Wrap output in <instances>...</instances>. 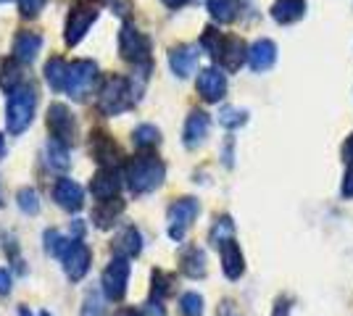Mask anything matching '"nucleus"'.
Here are the masks:
<instances>
[{"instance_id": "nucleus-26", "label": "nucleus", "mask_w": 353, "mask_h": 316, "mask_svg": "<svg viewBox=\"0 0 353 316\" xmlns=\"http://www.w3.org/2000/svg\"><path fill=\"white\" fill-rule=\"evenodd\" d=\"M208 14L214 16V21L219 24H232L240 14V3L237 0H206Z\"/></svg>"}, {"instance_id": "nucleus-25", "label": "nucleus", "mask_w": 353, "mask_h": 316, "mask_svg": "<svg viewBox=\"0 0 353 316\" xmlns=\"http://www.w3.org/2000/svg\"><path fill=\"white\" fill-rule=\"evenodd\" d=\"M66 76H69V63L63 59H50L45 63V82L50 85V90H66Z\"/></svg>"}, {"instance_id": "nucleus-32", "label": "nucleus", "mask_w": 353, "mask_h": 316, "mask_svg": "<svg viewBox=\"0 0 353 316\" xmlns=\"http://www.w3.org/2000/svg\"><path fill=\"white\" fill-rule=\"evenodd\" d=\"M221 43H224V37H221L214 27H206V30H203V34H201V48H203V50H206L214 61H216V56H219Z\"/></svg>"}, {"instance_id": "nucleus-12", "label": "nucleus", "mask_w": 353, "mask_h": 316, "mask_svg": "<svg viewBox=\"0 0 353 316\" xmlns=\"http://www.w3.org/2000/svg\"><path fill=\"white\" fill-rule=\"evenodd\" d=\"M208 129H211V119H208L206 111H201V108H192L188 121H185V129H182V143H185V148H198V145H203V140L208 137Z\"/></svg>"}, {"instance_id": "nucleus-34", "label": "nucleus", "mask_w": 353, "mask_h": 316, "mask_svg": "<svg viewBox=\"0 0 353 316\" xmlns=\"http://www.w3.org/2000/svg\"><path fill=\"white\" fill-rule=\"evenodd\" d=\"M179 311H182V316H201L203 314V298L198 293H185L179 298Z\"/></svg>"}, {"instance_id": "nucleus-27", "label": "nucleus", "mask_w": 353, "mask_h": 316, "mask_svg": "<svg viewBox=\"0 0 353 316\" xmlns=\"http://www.w3.org/2000/svg\"><path fill=\"white\" fill-rule=\"evenodd\" d=\"M232 235H235V224H232V219L230 216H219L214 227H211V232H208V242L214 245V248H221L227 240H232Z\"/></svg>"}, {"instance_id": "nucleus-51", "label": "nucleus", "mask_w": 353, "mask_h": 316, "mask_svg": "<svg viewBox=\"0 0 353 316\" xmlns=\"http://www.w3.org/2000/svg\"><path fill=\"white\" fill-rule=\"evenodd\" d=\"M0 3H8V0H0Z\"/></svg>"}, {"instance_id": "nucleus-16", "label": "nucleus", "mask_w": 353, "mask_h": 316, "mask_svg": "<svg viewBox=\"0 0 353 316\" xmlns=\"http://www.w3.org/2000/svg\"><path fill=\"white\" fill-rule=\"evenodd\" d=\"M169 66L179 79L190 76L198 66V48L195 45H174L169 50Z\"/></svg>"}, {"instance_id": "nucleus-9", "label": "nucleus", "mask_w": 353, "mask_h": 316, "mask_svg": "<svg viewBox=\"0 0 353 316\" xmlns=\"http://www.w3.org/2000/svg\"><path fill=\"white\" fill-rule=\"evenodd\" d=\"M95 76H98V66L92 61H74L69 66V76H66V92L74 101H82L92 87Z\"/></svg>"}, {"instance_id": "nucleus-11", "label": "nucleus", "mask_w": 353, "mask_h": 316, "mask_svg": "<svg viewBox=\"0 0 353 316\" xmlns=\"http://www.w3.org/2000/svg\"><path fill=\"white\" fill-rule=\"evenodd\" d=\"M63 271H66V277L72 280V282H79L85 274H88L90 264H92V253H90V248L85 242L79 240H72L69 245V251L63 253Z\"/></svg>"}, {"instance_id": "nucleus-46", "label": "nucleus", "mask_w": 353, "mask_h": 316, "mask_svg": "<svg viewBox=\"0 0 353 316\" xmlns=\"http://www.w3.org/2000/svg\"><path fill=\"white\" fill-rule=\"evenodd\" d=\"M161 3L166 6V8H182L188 0H161Z\"/></svg>"}, {"instance_id": "nucleus-43", "label": "nucleus", "mask_w": 353, "mask_h": 316, "mask_svg": "<svg viewBox=\"0 0 353 316\" xmlns=\"http://www.w3.org/2000/svg\"><path fill=\"white\" fill-rule=\"evenodd\" d=\"M343 161L348 166H353V135L343 143Z\"/></svg>"}, {"instance_id": "nucleus-2", "label": "nucleus", "mask_w": 353, "mask_h": 316, "mask_svg": "<svg viewBox=\"0 0 353 316\" xmlns=\"http://www.w3.org/2000/svg\"><path fill=\"white\" fill-rule=\"evenodd\" d=\"M34 105H37V90L30 82H21L16 90L8 92L6 103V127L11 135H21L34 119Z\"/></svg>"}, {"instance_id": "nucleus-14", "label": "nucleus", "mask_w": 353, "mask_h": 316, "mask_svg": "<svg viewBox=\"0 0 353 316\" xmlns=\"http://www.w3.org/2000/svg\"><path fill=\"white\" fill-rule=\"evenodd\" d=\"M198 92L206 103H219L224 92H227V79L216 69H203L198 74Z\"/></svg>"}, {"instance_id": "nucleus-7", "label": "nucleus", "mask_w": 353, "mask_h": 316, "mask_svg": "<svg viewBox=\"0 0 353 316\" xmlns=\"http://www.w3.org/2000/svg\"><path fill=\"white\" fill-rule=\"evenodd\" d=\"M198 213H201V203L195 198H179V200H174L169 206V213H166L169 216V238L176 242L182 240Z\"/></svg>"}, {"instance_id": "nucleus-42", "label": "nucleus", "mask_w": 353, "mask_h": 316, "mask_svg": "<svg viewBox=\"0 0 353 316\" xmlns=\"http://www.w3.org/2000/svg\"><path fill=\"white\" fill-rule=\"evenodd\" d=\"M11 293V274L8 269H0V295H8Z\"/></svg>"}, {"instance_id": "nucleus-3", "label": "nucleus", "mask_w": 353, "mask_h": 316, "mask_svg": "<svg viewBox=\"0 0 353 316\" xmlns=\"http://www.w3.org/2000/svg\"><path fill=\"white\" fill-rule=\"evenodd\" d=\"M134 98L137 95L132 92V85H130L127 76L108 74L101 85V90H98V108L105 116H119L134 103Z\"/></svg>"}, {"instance_id": "nucleus-50", "label": "nucleus", "mask_w": 353, "mask_h": 316, "mask_svg": "<svg viewBox=\"0 0 353 316\" xmlns=\"http://www.w3.org/2000/svg\"><path fill=\"white\" fill-rule=\"evenodd\" d=\"M40 316H50V314H48V311H43V314H40Z\"/></svg>"}, {"instance_id": "nucleus-29", "label": "nucleus", "mask_w": 353, "mask_h": 316, "mask_svg": "<svg viewBox=\"0 0 353 316\" xmlns=\"http://www.w3.org/2000/svg\"><path fill=\"white\" fill-rule=\"evenodd\" d=\"M45 153H48V164H50V169H56V171H66L69 169V148L63 145V143H59V140H50L48 143V148H45Z\"/></svg>"}, {"instance_id": "nucleus-33", "label": "nucleus", "mask_w": 353, "mask_h": 316, "mask_svg": "<svg viewBox=\"0 0 353 316\" xmlns=\"http://www.w3.org/2000/svg\"><path fill=\"white\" fill-rule=\"evenodd\" d=\"M16 203H19V209L24 211V213H40V200H37V193L32 190V187H21L19 193H16Z\"/></svg>"}, {"instance_id": "nucleus-48", "label": "nucleus", "mask_w": 353, "mask_h": 316, "mask_svg": "<svg viewBox=\"0 0 353 316\" xmlns=\"http://www.w3.org/2000/svg\"><path fill=\"white\" fill-rule=\"evenodd\" d=\"M6 158V137L0 135V161Z\"/></svg>"}, {"instance_id": "nucleus-45", "label": "nucleus", "mask_w": 353, "mask_h": 316, "mask_svg": "<svg viewBox=\"0 0 353 316\" xmlns=\"http://www.w3.org/2000/svg\"><path fill=\"white\" fill-rule=\"evenodd\" d=\"M272 316H290V303H288V301H277V306H274Z\"/></svg>"}, {"instance_id": "nucleus-13", "label": "nucleus", "mask_w": 353, "mask_h": 316, "mask_svg": "<svg viewBox=\"0 0 353 316\" xmlns=\"http://www.w3.org/2000/svg\"><path fill=\"white\" fill-rule=\"evenodd\" d=\"M53 200L59 203L61 209L79 211L82 206H85V193H82V187H79L74 180L61 177V180L56 182V187H53Z\"/></svg>"}, {"instance_id": "nucleus-30", "label": "nucleus", "mask_w": 353, "mask_h": 316, "mask_svg": "<svg viewBox=\"0 0 353 316\" xmlns=\"http://www.w3.org/2000/svg\"><path fill=\"white\" fill-rule=\"evenodd\" d=\"M69 245H72V240L63 238V235L56 232V229H48V232H45V251H48L50 256L63 258V253L69 251Z\"/></svg>"}, {"instance_id": "nucleus-19", "label": "nucleus", "mask_w": 353, "mask_h": 316, "mask_svg": "<svg viewBox=\"0 0 353 316\" xmlns=\"http://www.w3.org/2000/svg\"><path fill=\"white\" fill-rule=\"evenodd\" d=\"M221 253V271L227 280H240L243 271H245V258L240 253V245L235 240H227L219 248Z\"/></svg>"}, {"instance_id": "nucleus-10", "label": "nucleus", "mask_w": 353, "mask_h": 316, "mask_svg": "<svg viewBox=\"0 0 353 316\" xmlns=\"http://www.w3.org/2000/svg\"><path fill=\"white\" fill-rule=\"evenodd\" d=\"M90 156L101 164V169H114L121 158V151L114 143V137L103 132V129H92L90 132Z\"/></svg>"}, {"instance_id": "nucleus-31", "label": "nucleus", "mask_w": 353, "mask_h": 316, "mask_svg": "<svg viewBox=\"0 0 353 316\" xmlns=\"http://www.w3.org/2000/svg\"><path fill=\"white\" fill-rule=\"evenodd\" d=\"M248 121V111H243V108H235V105H224L219 111V124L221 127H227V129H237V127H243Z\"/></svg>"}, {"instance_id": "nucleus-20", "label": "nucleus", "mask_w": 353, "mask_h": 316, "mask_svg": "<svg viewBox=\"0 0 353 316\" xmlns=\"http://www.w3.org/2000/svg\"><path fill=\"white\" fill-rule=\"evenodd\" d=\"M43 48V37L37 32H19L14 37V59L19 63H32Z\"/></svg>"}, {"instance_id": "nucleus-5", "label": "nucleus", "mask_w": 353, "mask_h": 316, "mask_svg": "<svg viewBox=\"0 0 353 316\" xmlns=\"http://www.w3.org/2000/svg\"><path fill=\"white\" fill-rule=\"evenodd\" d=\"M130 258L124 256H114L111 264L103 269V277H101V285H103V295L108 301H121L127 295V282H130Z\"/></svg>"}, {"instance_id": "nucleus-24", "label": "nucleus", "mask_w": 353, "mask_h": 316, "mask_svg": "<svg viewBox=\"0 0 353 316\" xmlns=\"http://www.w3.org/2000/svg\"><path fill=\"white\" fill-rule=\"evenodd\" d=\"M140 251H143V238H140V232H137L134 227H127L117 238V242H114V253H117V256L132 258V256H137Z\"/></svg>"}, {"instance_id": "nucleus-49", "label": "nucleus", "mask_w": 353, "mask_h": 316, "mask_svg": "<svg viewBox=\"0 0 353 316\" xmlns=\"http://www.w3.org/2000/svg\"><path fill=\"white\" fill-rule=\"evenodd\" d=\"M19 316H32V314L27 311V306H21V308H19Z\"/></svg>"}, {"instance_id": "nucleus-17", "label": "nucleus", "mask_w": 353, "mask_h": 316, "mask_svg": "<svg viewBox=\"0 0 353 316\" xmlns=\"http://www.w3.org/2000/svg\"><path fill=\"white\" fill-rule=\"evenodd\" d=\"M274 61H277V45H274L272 40L261 37V40H256V43L248 48V63L253 72H266V69H272Z\"/></svg>"}, {"instance_id": "nucleus-6", "label": "nucleus", "mask_w": 353, "mask_h": 316, "mask_svg": "<svg viewBox=\"0 0 353 316\" xmlns=\"http://www.w3.org/2000/svg\"><path fill=\"white\" fill-rule=\"evenodd\" d=\"M95 21H98V8L95 6H90V3L72 6V11L66 16V27H63V43L66 45H77Z\"/></svg>"}, {"instance_id": "nucleus-35", "label": "nucleus", "mask_w": 353, "mask_h": 316, "mask_svg": "<svg viewBox=\"0 0 353 316\" xmlns=\"http://www.w3.org/2000/svg\"><path fill=\"white\" fill-rule=\"evenodd\" d=\"M172 282H174V277L172 274H163V271H153V295L156 298H163L166 293H172Z\"/></svg>"}, {"instance_id": "nucleus-47", "label": "nucleus", "mask_w": 353, "mask_h": 316, "mask_svg": "<svg viewBox=\"0 0 353 316\" xmlns=\"http://www.w3.org/2000/svg\"><path fill=\"white\" fill-rule=\"evenodd\" d=\"M117 316H143L140 311H134V308H121Z\"/></svg>"}, {"instance_id": "nucleus-39", "label": "nucleus", "mask_w": 353, "mask_h": 316, "mask_svg": "<svg viewBox=\"0 0 353 316\" xmlns=\"http://www.w3.org/2000/svg\"><path fill=\"white\" fill-rule=\"evenodd\" d=\"M143 316H166V311H163V306L159 298H153V301H148L145 303V308L140 311Z\"/></svg>"}, {"instance_id": "nucleus-22", "label": "nucleus", "mask_w": 353, "mask_h": 316, "mask_svg": "<svg viewBox=\"0 0 353 316\" xmlns=\"http://www.w3.org/2000/svg\"><path fill=\"white\" fill-rule=\"evenodd\" d=\"M179 269L185 277H190V280H201V277H206V253L198 248V245H190L182 258H179Z\"/></svg>"}, {"instance_id": "nucleus-21", "label": "nucleus", "mask_w": 353, "mask_h": 316, "mask_svg": "<svg viewBox=\"0 0 353 316\" xmlns=\"http://www.w3.org/2000/svg\"><path fill=\"white\" fill-rule=\"evenodd\" d=\"M306 16V0H274L272 19L277 24H295Z\"/></svg>"}, {"instance_id": "nucleus-37", "label": "nucleus", "mask_w": 353, "mask_h": 316, "mask_svg": "<svg viewBox=\"0 0 353 316\" xmlns=\"http://www.w3.org/2000/svg\"><path fill=\"white\" fill-rule=\"evenodd\" d=\"M79 316H103V301L98 293H90L85 298V306H82V314Z\"/></svg>"}, {"instance_id": "nucleus-23", "label": "nucleus", "mask_w": 353, "mask_h": 316, "mask_svg": "<svg viewBox=\"0 0 353 316\" xmlns=\"http://www.w3.org/2000/svg\"><path fill=\"white\" fill-rule=\"evenodd\" d=\"M124 211V200L121 198H111V200H101L98 209L92 211V224L108 229L119 219V213Z\"/></svg>"}, {"instance_id": "nucleus-4", "label": "nucleus", "mask_w": 353, "mask_h": 316, "mask_svg": "<svg viewBox=\"0 0 353 316\" xmlns=\"http://www.w3.org/2000/svg\"><path fill=\"white\" fill-rule=\"evenodd\" d=\"M119 53H121L124 61L148 69V63H150V40L134 24L124 21L121 32H119Z\"/></svg>"}, {"instance_id": "nucleus-18", "label": "nucleus", "mask_w": 353, "mask_h": 316, "mask_svg": "<svg viewBox=\"0 0 353 316\" xmlns=\"http://www.w3.org/2000/svg\"><path fill=\"white\" fill-rule=\"evenodd\" d=\"M119 187H121V180H119L117 169H101L92 180H90V193L98 200H111L117 198Z\"/></svg>"}, {"instance_id": "nucleus-36", "label": "nucleus", "mask_w": 353, "mask_h": 316, "mask_svg": "<svg viewBox=\"0 0 353 316\" xmlns=\"http://www.w3.org/2000/svg\"><path fill=\"white\" fill-rule=\"evenodd\" d=\"M21 82H19V72H16V66L14 63H6L3 66V74H0V87H6V90L11 92L16 90Z\"/></svg>"}, {"instance_id": "nucleus-41", "label": "nucleus", "mask_w": 353, "mask_h": 316, "mask_svg": "<svg viewBox=\"0 0 353 316\" xmlns=\"http://www.w3.org/2000/svg\"><path fill=\"white\" fill-rule=\"evenodd\" d=\"M343 198H353V166H348L345 180H343Z\"/></svg>"}, {"instance_id": "nucleus-8", "label": "nucleus", "mask_w": 353, "mask_h": 316, "mask_svg": "<svg viewBox=\"0 0 353 316\" xmlns=\"http://www.w3.org/2000/svg\"><path fill=\"white\" fill-rule=\"evenodd\" d=\"M48 129H50L53 140L63 143L66 148H72L74 140H77V121L63 103H53L48 108Z\"/></svg>"}, {"instance_id": "nucleus-28", "label": "nucleus", "mask_w": 353, "mask_h": 316, "mask_svg": "<svg viewBox=\"0 0 353 316\" xmlns=\"http://www.w3.org/2000/svg\"><path fill=\"white\" fill-rule=\"evenodd\" d=\"M132 143H134V148H140V151L156 148V145L161 143V132H159L153 124H140L132 132Z\"/></svg>"}, {"instance_id": "nucleus-40", "label": "nucleus", "mask_w": 353, "mask_h": 316, "mask_svg": "<svg viewBox=\"0 0 353 316\" xmlns=\"http://www.w3.org/2000/svg\"><path fill=\"white\" fill-rule=\"evenodd\" d=\"M216 314L219 316H243L240 314V306L235 301H221L219 308H216Z\"/></svg>"}, {"instance_id": "nucleus-38", "label": "nucleus", "mask_w": 353, "mask_h": 316, "mask_svg": "<svg viewBox=\"0 0 353 316\" xmlns=\"http://www.w3.org/2000/svg\"><path fill=\"white\" fill-rule=\"evenodd\" d=\"M45 8V0H19V11L27 19H34Z\"/></svg>"}, {"instance_id": "nucleus-15", "label": "nucleus", "mask_w": 353, "mask_h": 316, "mask_svg": "<svg viewBox=\"0 0 353 316\" xmlns=\"http://www.w3.org/2000/svg\"><path fill=\"white\" fill-rule=\"evenodd\" d=\"M245 59H248L245 43H243L240 37H235V34H232V37H224L219 56H216V61H219L221 66H224L227 72H237V69L245 63Z\"/></svg>"}, {"instance_id": "nucleus-44", "label": "nucleus", "mask_w": 353, "mask_h": 316, "mask_svg": "<svg viewBox=\"0 0 353 316\" xmlns=\"http://www.w3.org/2000/svg\"><path fill=\"white\" fill-rule=\"evenodd\" d=\"M111 8H114L119 16H127L130 14V0H111Z\"/></svg>"}, {"instance_id": "nucleus-1", "label": "nucleus", "mask_w": 353, "mask_h": 316, "mask_svg": "<svg viewBox=\"0 0 353 316\" xmlns=\"http://www.w3.org/2000/svg\"><path fill=\"white\" fill-rule=\"evenodd\" d=\"M124 177H127V185L134 196H145V193H153L156 187H161L163 177H166V166L161 158L143 153V156H134L127 161Z\"/></svg>"}]
</instances>
